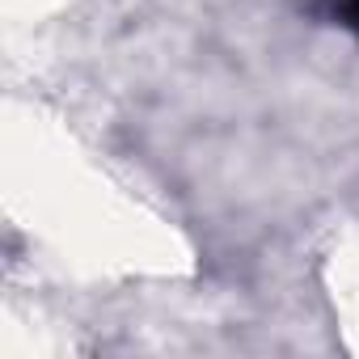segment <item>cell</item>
Returning <instances> with one entry per match:
<instances>
[{
  "instance_id": "1",
  "label": "cell",
  "mask_w": 359,
  "mask_h": 359,
  "mask_svg": "<svg viewBox=\"0 0 359 359\" xmlns=\"http://www.w3.org/2000/svg\"><path fill=\"white\" fill-rule=\"evenodd\" d=\"M317 18L359 39V0H317Z\"/></svg>"
}]
</instances>
